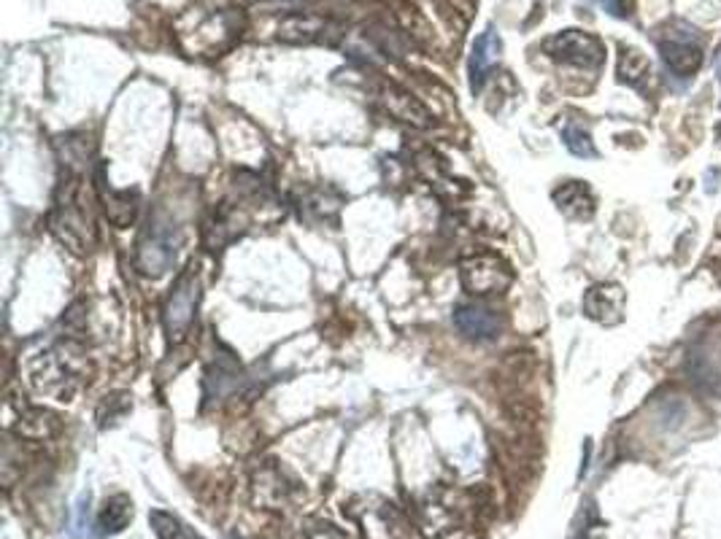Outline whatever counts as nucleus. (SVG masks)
I'll return each mask as SVG.
<instances>
[{"mask_svg": "<svg viewBox=\"0 0 721 539\" xmlns=\"http://www.w3.org/2000/svg\"><path fill=\"white\" fill-rule=\"evenodd\" d=\"M49 226L54 237L73 254L84 256L95 246V216H93V194L87 192V181L79 170L60 173L54 205L49 213Z\"/></svg>", "mask_w": 721, "mask_h": 539, "instance_id": "f257e3e1", "label": "nucleus"}, {"mask_svg": "<svg viewBox=\"0 0 721 539\" xmlns=\"http://www.w3.org/2000/svg\"><path fill=\"white\" fill-rule=\"evenodd\" d=\"M181 246V232L165 213L157 211L140 230L136 243V267L140 275L160 278L176 262V251Z\"/></svg>", "mask_w": 721, "mask_h": 539, "instance_id": "f03ea898", "label": "nucleus"}, {"mask_svg": "<svg viewBox=\"0 0 721 539\" xmlns=\"http://www.w3.org/2000/svg\"><path fill=\"white\" fill-rule=\"evenodd\" d=\"M200 303V278L198 267L189 265L170 286L168 299L163 305V327L168 335L170 346H179L189 335V327L195 321V310Z\"/></svg>", "mask_w": 721, "mask_h": 539, "instance_id": "7ed1b4c3", "label": "nucleus"}, {"mask_svg": "<svg viewBox=\"0 0 721 539\" xmlns=\"http://www.w3.org/2000/svg\"><path fill=\"white\" fill-rule=\"evenodd\" d=\"M659 54H662V63L668 65V71L673 73L676 78H689L700 71L702 65V44L689 24L673 22L668 30L657 35Z\"/></svg>", "mask_w": 721, "mask_h": 539, "instance_id": "20e7f679", "label": "nucleus"}, {"mask_svg": "<svg viewBox=\"0 0 721 539\" xmlns=\"http://www.w3.org/2000/svg\"><path fill=\"white\" fill-rule=\"evenodd\" d=\"M460 281L462 289L473 297H492L513 284V270L498 254H473L460 262Z\"/></svg>", "mask_w": 721, "mask_h": 539, "instance_id": "39448f33", "label": "nucleus"}, {"mask_svg": "<svg viewBox=\"0 0 721 539\" xmlns=\"http://www.w3.org/2000/svg\"><path fill=\"white\" fill-rule=\"evenodd\" d=\"M543 52L552 60L576 67H600L605 60V46L600 39L584 30H560L552 39L543 41Z\"/></svg>", "mask_w": 721, "mask_h": 539, "instance_id": "423d86ee", "label": "nucleus"}, {"mask_svg": "<svg viewBox=\"0 0 721 539\" xmlns=\"http://www.w3.org/2000/svg\"><path fill=\"white\" fill-rule=\"evenodd\" d=\"M454 327L466 340L473 342H492L503 335L505 318L498 308L484 303H468L454 310Z\"/></svg>", "mask_w": 721, "mask_h": 539, "instance_id": "0eeeda50", "label": "nucleus"}, {"mask_svg": "<svg viewBox=\"0 0 721 539\" xmlns=\"http://www.w3.org/2000/svg\"><path fill=\"white\" fill-rule=\"evenodd\" d=\"M627 308V292L621 289L619 284H595L589 286L584 294V314L592 321L605 324V327H614L625 318Z\"/></svg>", "mask_w": 721, "mask_h": 539, "instance_id": "6e6552de", "label": "nucleus"}, {"mask_svg": "<svg viewBox=\"0 0 721 539\" xmlns=\"http://www.w3.org/2000/svg\"><path fill=\"white\" fill-rule=\"evenodd\" d=\"M95 189H97V202H101L103 211H106L108 222L119 226V230H127L130 224H136L138 208H140L138 189H112L103 173L97 176Z\"/></svg>", "mask_w": 721, "mask_h": 539, "instance_id": "1a4fd4ad", "label": "nucleus"}, {"mask_svg": "<svg viewBox=\"0 0 721 539\" xmlns=\"http://www.w3.org/2000/svg\"><path fill=\"white\" fill-rule=\"evenodd\" d=\"M554 205L560 208L562 216L573 219V222H589L597 211L595 192L586 181H565L554 189Z\"/></svg>", "mask_w": 721, "mask_h": 539, "instance_id": "9d476101", "label": "nucleus"}, {"mask_svg": "<svg viewBox=\"0 0 721 539\" xmlns=\"http://www.w3.org/2000/svg\"><path fill=\"white\" fill-rule=\"evenodd\" d=\"M133 520V499L127 494H114L103 499L101 512H97V531L101 537H112L125 531Z\"/></svg>", "mask_w": 721, "mask_h": 539, "instance_id": "9b49d317", "label": "nucleus"}, {"mask_svg": "<svg viewBox=\"0 0 721 539\" xmlns=\"http://www.w3.org/2000/svg\"><path fill=\"white\" fill-rule=\"evenodd\" d=\"M341 205H344V194L335 189H309L301 202V211L309 222H335Z\"/></svg>", "mask_w": 721, "mask_h": 539, "instance_id": "f8f14e48", "label": "nucleus"}, {"mask_svg": "<svg viewBox=\"0 0 721 539\" xmlns=\"http://www.w3.org/2000/svg\"><path fill=\"white\" fill-rule=\"evenodd\" d=\"M500 57V39L498 33L487 30L473 46V57H470V82H473V89H479L484 84L489 67L498 63Z\"/></svg>", "mask_w": 721, "mask_h": 539, "instance_id": "ddd939ff", "label": "nucleus"}, {"mask_svg": "<svg viewBox=\"0 0 721 539\" xmlns=\"http://www.w3.org/2000/svg\"><path fill=\"white\" fill-rule=\"evenodd\" d=\"M130 400H133V397L127 394V391L108 394L106 400L101 402V408H97V421H101V426L117 424V421L125 419V415L130 413V408H133Z\"/></svg>", "mask_w": 721, "mask_h": 539, "instance_id": "4468645a", "label": "nucleus"}, {"mask_svg": "<svg viewBox=\"0 0 721 539\" xmlns=\"http://www.w3.org/2000/svg\"><path fill=\"white\" fill-rule=\"evenodd\" d=\"M149 524L151 531H155L157 539H192L187 535L185 524L174 516V512L165 510H151L149 512Z\"/></svg>", "mask_w": 721, "mask_h": 539, "instance_id": "2eb2a0df", "label": "nucleus"}, {"mask_svg": "<svg viewBox=\"0 0 721 539\" xmlns=\"http://www.w3.org/2000/svg\"><path fill=\"white\" fill-rule=\"evenodd\" d=\"M562 144H565V149L576 157H584V159L597 157L595 144H592V135L578 125H565V130H562Z\"/></svg>", "mask_w": 721, "mask_h": 539, "instance_id": "dca6fc26", "label": "nucleus"}, {"mask_svg": "<svg viewBox=\"0 0 721 539\" xmlns=\"http://www.w3.org/2000/svg\"><path fill=\"white\" fill-rule=\"evenodd\" d=\"M305 539H349V535L330 520L314 518L305 524Z\"/></svg>", "mask_w": 721, "mask_h": 539, "instance_id": "f3484780", "label": "nucleus"}, {"mask_svg": "<svg viewBox=\"0 0 721 539\" xmlns=\"http://www.w3.org/2000/svg\"><path fill=\"white\" fill-rule=\"evenodd\" d=\"M717 71H719V82H721V57H719V65H717Z\"/></svg>", "mask_w": 721, "mask_h": 539, "instance_id": "a211bd4d", "label": "nucleus"}, {"mask_svg": "<svg viewBox=\"0 0 721 539\" xmlns=\"http://www.w3.org/2000/svg\"><path fill=\"white\" fill-rule=\"evenodd\" d=\"M192 539H200V537H192Z\"/></svg>", "mask_w": 721, "mask_h": 539, "instance_id": "6ab92c4d", "label": "nucleus"}, {"mask_svg": "<svg viewBox=\"0 0 721 539\" xmlns=\"http://www.w3.org/2000/svg\"><path fill=\"white\" fill-rule=\"evenodd\" d=\"M230 539H236V537H230Z\"/></svg>", "mask_w": 721, "mask_h": 539, "instance_id": "aec40b11", "label": "nucleus"}]
</instances>
